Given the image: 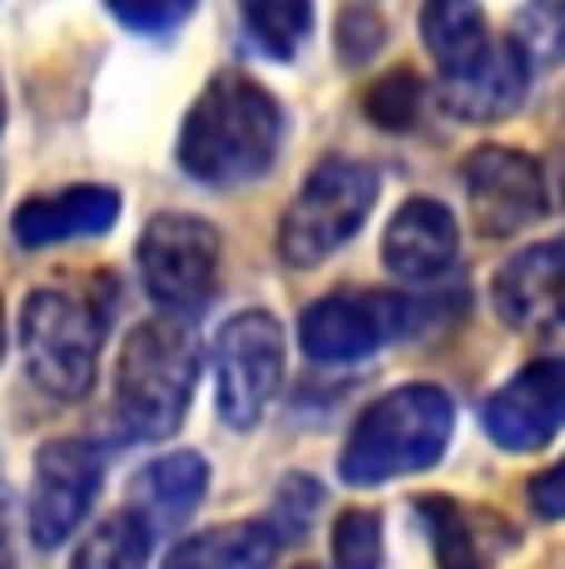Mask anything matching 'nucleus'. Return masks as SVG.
Masks as SVG:
<instances>
[{
    "mask_svg": "<svg viewBox=\"0 0 565 569\" xmlns=\"http://www.w3.org/2000/svg\"><path fill=\"white\" fill-rule=\"evenodd\" d=\"M282 144L278 100L244 70H224L184 114L179 169L209 189H238L274 169Z\"/></svg>",
    "mask_w": 565,
    "mask_h": 569,
    "instance_id": "f257e3e1",
    "label": "nucleus"
},
{
    "mask_svg": "<svg viewBox=\"0 0 565 569\" xmlns=\"http://www.w3.org/2000/svg\"><path fill=\"white\" fill-rule=\"evenodd\" d=\"M199 381V342L179 317H149L125 337L115 362V416L129 441L179 431Z\"/></svg>",
    "mask_w": 565,
    "mask_h": 569,
    "instance_id": "f03ea898",
    "label": "nucleus"
},
{
    "mask_svg": "<svg viewBox=\"0 0 565 569\" xmlns=\"http://www.w3.org/2000/svg\"><path fill=\"white\" fill-rule=\"evenodd\" d=\"M456 431V407L442 387H397L363 411L343 446V480L347 486H387L397 476L427 470L442 461Z\"/></svg>",
    "mask_w": 565,
    "mask_h": 569,
    "instance_id": "7ed1b4c3",
    "label": "nucleus"
},
{
    "mask_svg": "<svg viewBox=\"0 0 565 569\" xmlns=\"http://www.w3.org/2000/svg\"><path fill=\"white\" fill-rule=\"evenodd\" d=\"M383 179L373 163L363 159H323L318 169L303 179L293 203L282 208L278 223V253L288 268H318L338 248H347L363 223L373 218Z\"/></svg>",
    "mask_w": 565,
    "mask_h": 569,
    "instance_id": "20e7f679",
    "label": "nucleus"
},
{
    "mask_svg": "<svg viewBox=\"0 0 565 569\" xmlns=\"http://www.w3.org/2000/svg\"><path fill=\"white\" fill-rule=\"evenodd\" d=\"M20 347H26V371L40 391L80 401L100 377L105 308L80 292L36 288L20 308Z\"/></svg>",
    "mask_w": 565,
    "mask_h": 569,
    "instance_id": "39448f33",
    "label": "nucleus"
},
{
    "mask_svg": "<svg viewBox=\"0 0 565 569\" xmlns=\"http://www.w3.org/2000/svg\"><path fill=\"white\" fill-rule=\"evenodd\" d=\"M219 233L194 213H159L139 233V278L169 317H199L219 288Z\"/></svg>",
    "mask_w": 565,
    "mask_h": 569,
    "instance_id": "423d86ee",
    "label": "nucleus"
},
{
    "mask_svg": "<svg viewBox=\"0 0 565 569\" xmlns=\"http://www.w3.org/2000/svg\"><path fill=\"white\" fill-rule=\"evenodd\" d=\"M288 342L274 312H238L214 337V397L234 431H254L282 387Z\"/></svg>",
    "mask_w": 565,
    "mask_h": 569,
    "instance_id": "0eeeda50",
    "label": "nucleus"
},
{
    "mask_svg": "<svg viewBox=\"0 0 565 569\" xmlns=\"http://www.w3.org/2000/svg\"><path fill=\"white\" fill-rule=\"evenodd\" d=\"M422 327V302L397 292H328L298 322V342L313 362L347 367L383 352Z\"/></svg>",
    "mask_w": 565,
    "mask_h": 569,
    "instance_id": "6e6552de",
    "label": "nucleus"
},
{
    "mask_svg": "<svg viewBox=\"0 0 565 569\" xmlns=\"http://www.w3.org/2000/svg\"><path fill=\"white\" fill-rule=\"evenodd\" d=\"M105 480V451L85 436H56L36 451L30 476V540L40 550H56L90 516Z\"/></svg>",
    "mask_w": 565,
    "mask_h": 569,
    "instance_id": "1a4fd4ad",
    "label": "nucleus"
},
{
    "mask_svg": "<svg viewBox=\"0 0 565 569\" xmlns=\"http://www.w3.org/2000/svg\"><path fill=\"white\" fill-rule=\"evenodd\" d=\"M466 203L486 238H511L526 223L546 218V183H541V163L531 154H516L506 144H482L462 163Z\"/></svg>",
    "mask_w": 565,
    "mask_h": 569,
    "instance_id": "9d476101",
    "label": "nucleus"
},
{
    "mask_svg": "<svg viewBox=\"0 0 565 569\" xmlns=\"http://www.w3.org/2000/svg\"><path fill=\"white\" fill-rule=\"evenodd\" d=\"M482 426L502 451H541L565 431V357L521 367L482 407Z\"/></svg>",
    "mask_w": 565,
    "mask_h": 569,
    "instance_id": "9b49d317",
    "label": "nucleus"
},
{
    "mask_svg": "<svg viewBox=\"0 0 565 569\" xmlns=\"http://www.w3.org/2000/svg\"><path fill=\"white\" fill-rule=\"evenodd\" d=\"M492 308L516 332L565 327V233L531 243L492 278Z\"/></svg>",
    "mask_w": 565,
    "mask_h": 569,
    "instance_id": "f8f14e48",
    "label": "nucleus"
},
{
    "mask_svg": "<svg viewBox=\"0 0 565 569\" xmlns=\"http://www.w3.org/2000/svg\"><path fill=\"white\" fill-rule=\"evenodd\" d=\"M119 199L105 183H70V189L30 193L26 203L10 213V233L20 248H56L75 243V238H100L119 223Z\"/></svg>",
    "mask_w": 565,
    "mask_h": 569,
    "instance_id": "ddd939ff",
    "label": "nucleus"
},
{
    "mask_svg": "<svg viewBox=\"0 0 565 569\" xmlns=\"http://www.w3.org/2000/svg\"><path fill=\"white\" fill-rule=\"evenodd\" d=\"M456 248H462L456 218H452V208L437 199H407L383 233V262L402 282L447 278L456 262Z\"/></svg>",
    "mask_w": 565,
    "mask_h": 569,
    "instance_id": "4468645a",
    "label": "nucleus"
},
{
    "mask_svg": "<svg viewBox=\"0 0 565 569\" xmlns=\"http://www.w3.org/2000/svg\"><path fill=\"white\" fill-rule=\"evenodd\" d=\"M422 46L437 60L442 84H466L496 54V40L476 0H427L422 6Z\"/></svg>",
    "mask_w": 565,
    "mask_h": 569,
    "instance_id": "2eb2a0df",
    "label": "nucleus"
},
{
    "mask_svg": "<svg viewBox=\"0 0 565 569\" xmlns=\"http://www.w3.org/2000/svg\"><path fill=\"white\" fill-rule=\"evenodd\" d=\"M204 490H209V461L199 451H174L149 461L145 470H135L129 480V500L149 525H184L199 510Z\"/></svg>",
    "mask_w": 565,
    "mask_h": 569,
    "instance_id": "dca6fc26",
    "label": "nucleus"
},
{
    "mask_svg": "<svg viewBox=\"0 0 565 569\" xmlns=\"http://www.w3.org/2000/svg\"><path fill=\"white\" fill-rule=\"evenodd\" d=\"M278 545L282 535L268 520H234L179 540L165 569H274Z\"/></svg>",
    "mask_w": 565,
    "mask_h": 569,
    "instance_id": "f3484780",
    "label": "nucleus"
},
{
    "mask_svg": "<svg viewBox=\"0 0 565 569\" xmlns=\"http://www.w3.org/2000/svg\"><path fill=\"white\" fill-rule=\"evenodd\" d=\"M526 60L521 50L506 40H496V54L472 74L466 84H447V109L456 119H472V124H496V119L516 114L521 94H526Z\"/></svg>",
    "mask_w": 565,
    "mask_h": 569,
    "instance_id": "a211bd4d",
    "label": "nucleus"
},
{
    "mask_svg": "<svg viewBox=\"0 0 565 569\" xmlns=\"http://www.w3.org/2000/svg\"><path fill=\"white\" fill-rule=\"evenodd\" d=\"M149 550H155V525L139 510H115L80 540L70 569H149Z\"/></svg>",
    "mask_w": 565,
    "mask_h": 569,
    "instance_id": "6ab92c4d",
    "label": "nucleus"
},
{
    "mask_svg": "<svg viewBox=\"0 0 565 569\" xmlns=\"http://www.w3.org/2000/svg\"><path fill=\"white\" fill-rule=\"evenodd\" d=\"M417 516H422V525H427L432 550H437L442 569H486L496 560V550L482 545L486 516H472V510L452 506V500H442V496H422Z\"/></svg>",
    "mask_w": 565,
    "mask_h": 569,
    "instance_id": "aec40b11",
    "label": "nucleus"
},
{
    "mask_svg": "<svg viewBox=\"0 0 565 569\" xmlns=\"http://www.w3.org/2000/svg\"><path fill=\"white\" fill-rule=\"evenodd\" d=\"M238 16L268 60H293L313 30V0H238Z\"/></svg>",
    "mask_w": 565,
    "mask_h": 569,
    "instance_id": "412c9836",
    "label": "nucleus"
},
{
    "mask_svg": "<svg viewBox=\"0 0 565 569\" xmlns=\"http://www.w3.org/2000/svg\"><path fill=\"white\" fill-rule=\"evenodd\" d=\"M511 46L521 50L526 70L565 64V0H526L511 20Z\"/></svg>",
    "mask_w": 565,
    "mask_h": 569,
    "instance_id": "4be33fe9",
    "label": "nucleus"
},
{
    "mask_svg": "<svg viewBox=\"0 0 565 569\" xmlns=\"http://www.w3.org/2000/svg\"><path fill=\"white\" fill-rule=\"evenodd\" d=\"M333 569H383V520L377 510H343L333 525Z\"/></svg>",
    "mask_w": 565,
    "mask_h": 569,
    "instance_id": "5701e85b",
    "label": "nucleus"
},
{
    "mask_svg": "<svg viewBox=\"0 0 565 569\" xmlns=\"http://www.w3.org/2000/svg\"><path fill=\"white\" fill-rule=\"evenodd\" d=\"M367 119H373L377 129H407L417 124V109H422V80L412 70H387L383 80L367 90Z\"/></svg>",
    "mask_w": 565,
    "mask_h": 569,
    "instance_id": "b1692460",
    "label": "nucleus"
},
{
    "mask_svg": "<svg viewBox=\"0 0 565 569\" xmlns=\"http://www.w3.org/2000/svg\"><path fill=\"white\" fill-rule=\"evenodd\" d=\"M105 6H110L119 26H129L135 36H165V30L184 26V16H189L199 0H105Z\"/></svg>",
    "mask_w": 565,
    "mask_h": 569,
    "instance_id": "393cba45",
    "label": "nucleus"
},
{
    "mask_svg": "<svg viewBox=\"0 0 565 569\" xmlns=\"http://www.w3.org/2000/svg\"><path fill=\"white\" fill-rule=\"evenodd\" d=\"M383 40H387V30H383V20H377L373 10L347 6L343 16H338V54H343L347 64L373 60V54L383 50Z\"/></svg>",
    "mask_w": 565,
    "mask_h": 569,
    "instance_id": "a878e982",
    "label": "nucleus"
},
{
    "mask_svg": "<svg viewBox=\"0 0 565 569\" xmlns=\"http://www.w3.org/2000/svg\"><path fill=\"white\" fill-rule=\"evenodd\" d=\"M318 500H323V490L313 486L308 476L282 480V486H278V525H274V530L278 535H303V530H308V520L318 516Z\"/></svg>",
    "mask_w": 565,
    "mask_h": 569,
    "instance_id": "bb28decb",
    "label": "nucleus"
},
{
    "mask_svg": "<svg viewBox=\"0 0 565 569\" xmlns=\"http://www.w3.org/2000/svg\"><path fill=\"white\" fill-rule=\"evenodd\" d=\"M526 496H531V510H536L541 520H565V461L541 470V476L526 486Z\"/></svg>",
    "mask_w": 565,
    "mask_h": 569,
    "instance_id": "cd10ccee",
    "label": "nucleus"
},
{
    "mask_svg": "<svg viewBox=\"0 0 565 569\" xmlns=\"http://www.w3.org/2000/svg\"><path fill=\"white\" fill-rule=\"evenodd\" d=\"M0 569H10V496L0 490Z\"/></svg>",
    "mask_w": 565,
    "mask_h": 569,
    "instance_id": "c85d7f7f",
    "label": "nucleus"
},
{
    "mask_svg": "<svg viewBox=\"0 0 565 569\" xmlns=\"http://www.w3.org/2000/svg\"><path fill=\"white\" fill-rule=\"evenodd\" d=\"M0 362H6V308H0Z\"/></svg>",
    "mask_w": 565,
    "mask_h": 569,
    "instance_id": "c756f323",
    "label": "nucleus"
},
{
    "mask_svg": "<svg viewBox=\"0 0 565 569\" xmlns=\"http://www.w3.org/2000/svg\"><path fill=\"white\" fill-rule=\"evenodd\" d=\"M0 129H6V84H0Z\"/></svg>",
    "mask_w": 565,
    "mask_h": 569,
    "instance_id": "7c9ffc66",
    "label": "nucleus"
},
{
    "mask_svg": "<svg viewBox=\"0 0 565 569\" xmlns=\"http://www.w3.org/2000/svg\"><path fill=\"white\" fill-rule=\"evenodd\" d=\"M303 569H313V565H303Z\"/></svg>",
    "mask_w": 565,
    "mask_h": 569,
    "instance_id": "2f4dec72",
    "label": "nucleus"
}]
</instances>
